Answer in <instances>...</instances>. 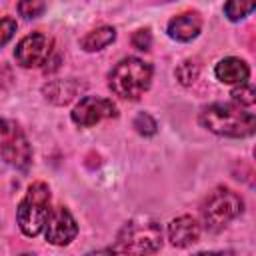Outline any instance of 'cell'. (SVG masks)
<instances>
[{
    "mask_svg": "<svg viewBox=\"0 0 256 256\" xmlns=\"http://www.w3.org/2000/svg\"><path fill=\"white\" fill-rule=\"evenodd\" d=\"M162 246V228L148 218H136L124 224L116 244L108 252L118 254H152Z\"/></svg>",
    "mask_w": 256,
    "mask_h": 256,
    "instance_id": "3",
    "label": "cell"
},
{
    "mask_svg": "<svg viewBox=\"0 0 256 256\" xmlns=\"http://www.w3.org/2000/svg\"><path fill=\"white\" fill-rule=\"evenodd\" d=\"M198 72H200L198 62H194V60H186V62H182V64L176 68V78L180 80V84L190 86V84L198 78Z\"/></svg>",
    "mask_w": 256,
    "mask_h": 256,
    "instance_id": "17",
    "label": "cell"
},
{
    "mask_svg": "<svg viewBox=\"0 0 256 256\" xmlns=\"http://www.w3.org/2000/svg\"><path fill=\"white\" fill-rule=\"evenodd\" d=\"M50 50H52V40L46 34L34 32L24 36L16 44L14 58L22 68H38L48 60Z\"/></svg>",
    "mask_w": 256,
    "mask_h": 256,
    "instance_id": "7",
    "label": "cell"
},
{
    "mask_svg": "<svg viewBox=\"0 0 256 256\" xmlns=\"http://www.w3.org/2000/svg\"><path fill=\"white\" fill-rule=\"evenodd\" d=\"M232 102L244 106V108H252L254 102H256V92H254V86L250 84H240L238 88L232 90Z\"/></svg>",
    "mask_w": 256,
    "mask_h": 256,
    "instance_id": "16",
    "label": "cell"
},
{
    "mask_svg": "<svg viewBox=\"0 0 256 256\" xmlns=\"http://www.w3.org/2000/svg\"><path fill=\"white\" fill-rule=\"evenodd\" d=\"M150 80H152V66L140 58L128 56L112 68L108 76V86L116 96L124 100H136L148 90Z\"/></svg>",
    "mask_w": 256,
    "mask_h": 256,
    "instance_id": "2",
    "label": "cell"
},
{
    "mask_svg": "<svg viewBox=\"0 0 256 256\" xmlns=\"http://www.w3.org/2000/svg\"><path fill=\"white\" fill-rule=\"evenodd\" d=\"M50 214V188L44 182H32L26 196L18 204L16 220L26 236H38Z\"/></svg>",
    "mask_w": 256,
    "mask_h": 256,
    "instance_id": "4",
    "label": "cell"
},
{
    "mask_svg": "<svg viewBox=\"0 0 256 256\" xmlns=\"http://www.w3.org/2000/svg\"><path fill=\"white\" fill-rule=\"evenodd\" d=\"M42 92L52 104L62 106L76 98V94L80 92V84L76 80H52L42 88Z\"/></svg>",
    "mask_w": 256,
    "mask_h": 256,
    "instance_id": "13",
    "label": "cell"
},
{
    "mask_svg": "<svg viewBox=\"0 0 256 256\" xmlns=\"http://www.w3.org/2000/svg\"><path fill=\"white\" fill-rule=\"evenodd\" d=\"M0 154L2 158L18 168V170H28L32 162V148L28 138L24 136L22 128L12 122V120H0Z\"/></svg>",
    "mask_w": 256,
    "mask_h": 256,
    "instance_id": "6",
    "label": "cell"
},
{
    "mask_svg": "<svg viewBox=\"0 0 256 256\" xmlns=\"http://www.w3.org/2000/svg\"><path fill=\"white\" fill-rule=\"evenodd\" d=\"M134 128H136V132L142 134V136H152V134H156L158 124H156V120H154L150 114L140 112V114L134 118Z\"/></svg>",
    "mask_w": 256,
    "mask_h": 256,
    "instance_id": "18",
    "label": "cell"
},
{
    "mask_svg": "<svg viewBox=\"0 0 256 256\" xmlns=\"http://www.w3.org/2000/svg\"><path fill=\"white\" fill-rule=\"evenodd\" d=\"M202 18L196 12H184L168 22V36L178 42H188L200 34Z\"/></svg>",
    "mask_w": 256,
    "mask_h": 256,
    "instance_id": "11",
    "label": "cell"
},
{
    "mask_svg": "<svg viewBox=\"0 0 256 256\" xmlns=\"http://www.w3.org/2000/svg\"><path fill=\"white\" fill-rule=\"evenodd\" d=\"M200 238V224L192 216H178L168 224V240L176 248H186Z\"/></svg>",
    "mask_w": 256,
    "mask_h": 256,
    "instance_id": "10",
    "label": "cell"
},
{
    "mask_svg": "<svg viewBox=\"0 0 256 256\" xmlns=\"http://www.w3.org/2000/svg\"><path fill=\"white\" fill-rule=\"evenodd\" d=\"M132 46L138 48V50H150V44H152V34L148 30H136L130 38Z\"/></svg>",
    "mask_w": 256,
    "mask_h": 256,
    "instance_id": "20",
    "label": "cell"
},
{
    "mask_svg": "<svg viewBox=\"0 0 256 256\" xmlns=\"http://www.w3.org/2000/svg\"><path fill=\"white\" fill-rule=\"evenodd\" d=\"M44 234H46V240L56 246L70 244L76 238L78 224L66 206H56L50 210L46 224H44Z\"/></svg>",
    "mask_w": 256,
    "mask_h": 256,
    "instance_id": "8",
    "label": "cell"
},
{
    "mask_svg": "<svg viewBox=\"0 0 256 256\" xmlns=\"http://www.w3.org/2000/svg\"><path fill=\"white\" fill-rule=\"evenodd\" d=\"M16 32V20L14 18H2L0 20V46H4Z\"/></svg>",
    "mask_w": 256,
    "mask_h": 256,
    "instance_id": "21",
    "label": "cell"
},
{
    "mask_svg": "<svg viewBox=\"0 0 256 256\" xmlns=\"http://www.w3.org/2000/svg\"><path fill=\"white\" fill-rule=\"evenodd\" d=\"M214 74L220 82L224 84H244L250 76V68L244 60L240 58H224L216 64L214 68Z\"/></svg>",
    "mask_w": 256,
    "mask_h": 256,
    "instance_id": "12",
    "label": "cell"
},
{
    "mask_svg": "<svg viewBox=\"0 0 256 256\" xmlns=\"http://www.w3.org/2000/svg\"><path fill=\"white\" fill-rule=\"evenodd\" d=\"M114 40H116V30L110 28V26H102V28H96V30L88 32V34L80 40V46H82L86 52H96V50L106 48V46L112 44Z\"/></svg>",
    "mask_w": 256,
    "mask_h": 256,
    "instance_id": "14",
    "label": "cell"
},
{
    "mask_svg": "<svg viewBox=\"0 0 256 256\" xmlns=\"http://www.w3.org/2000/svg\"><path fill=\"white\" fill-rule=\"evenodd\" d=\"M46 4L44 0H20L18 2V12L24 18H38L44 12Z\"/></svg>",
    "mask_w": 256,
    "mask_h": 256,
    "instance_id": "19",
    "label": "cell"
},
{
    "mask_svg": "<svg viewBox=\"0 0 256 256\" xmlns=\"http://www.w3.org/2000/svg\"><path fill=\"white\" fill-rule=\"evenodd\" d=\"M256 6V0H226V6H224V14L228 20L232 22H238L242 18H246Z\"/></svg>",
    "mask_w": 256,
    "mask_h": 256,
    "instance_id": "15",
    "label": "cell"
},
{
    "mask_svg": "<svg viewBox=\"0 0 256 256\" xmlns=\"http://www.w3.org/2000/svg\"><path fill=\"white\" fill-rule=\"evenodd\" d=\"M114 116H116V106L112 104V100L102 96H86L72 110V122L82 128L94 126L100 120L114 118Z\"/></svg>",
    "mask_w": 256,
    "mask_h": 256,
    "instance_id": "9",
    "label": "cell"
},
{
    "mask_svg": "<svg viewBox=\"0 0 256 256\" xmlns=\"http://www.w3.org/2000/svg\"><path fill=\"white\" fill-rule=\"evenodd\" d=\"M242 210H244V202L236 192H232L230 188H216L206 196L200 214L204 228L210 232H218L226 224H230L236 216H240Z\"/></svg>",
    "mask_w": 256,
    "mask_h": 256,
    "instance_id": "5",
    "label": "cell"
},
{
    "mask_svg": "<svg viewBox=\"0 0 256 256\" xmlns=\"http://www.w3.org/2000/svg\"><path fill=\"white\" fill-rule=\"evenodd\" d=\"M200 124L218 134V136H230V138H246L254 134L256 118L250 108H244L236 102L232 104H210L200 112Z\"/></svg>",
    "mask_w": 256,
    "mask_h": 256,
    "instance_id": "1",
    "label": "cell"
}]
</instances>
